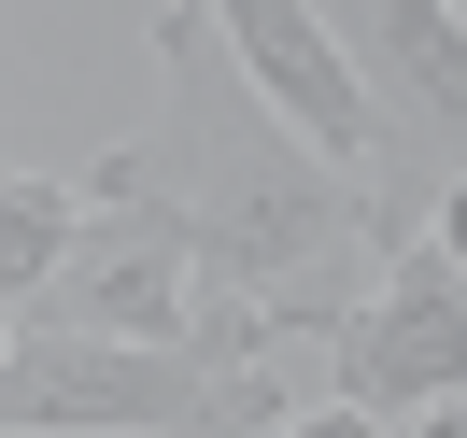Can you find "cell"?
I'll return each instance as SVG.
<instances>
[{
    "instance_id": "obj_1",
    "label": "cell",
    "mask_w": 467,
    "mask_h": 438,
    "mask_svg": "<svg viewBox=\"0 0 467 438\" xmlns=\"http://www.w3.org/2000/svg\"><path fill=\"white\" fill-rule=\"evenodd\" d=\"M15 438H284V368L213 382L184 340H99V325H15L0 353Z\"/></svg>"
},
{
    "instance_id": "obj_2",
    "label": "cell",
    "mask_w": 467,
    "mask_h": 438,
    "mask_svg": "<svg viewBox=\"0 0 467 438\" xmlns=\"http://www.w3.org/2000/svg\"><path fill=\"white\" fill-rule=\"evenodd\" d=\"M326 368H340V396L382 410V424L453 410L467 396V269L439 255V240H397V255H382V297L326 340Z\"/></svg>"
},
{
    "instance_id": "obj_3",
    "label": "cell",
    "mask_w": 467,
    "mask_h": 438,
    "mask_svg": "<svg viewBox=\"0 0 467 438\" xmlns=\"http://www.w3.org/2000/svg\"><path fill=\"white\" fill-rule=\"evenodd\" d=\"M199 15L227 29L241 86H255L326 170H382V99H368V71H354V43L326 29V0H199Z\"/></svg>"
},
{
    "instance_id": "obj_4",
    "label": "cell",
    "mask_w": 467,
    "mask_h": 438,
    "mask_svg": "<svg viewBox=\"0 0 467 438\" xmlns=\"http://www.w3.org/2000/svg\"><path fill=\"white\" fill-rule=\"evenodd\" d=\"M86 199H99V184H86ZM199 283H213V255H199V212H171V199H128V212H99V227H86L71 283L43 297V311H15V325H99V340H184Z\"/></svg>"
},
{
    "instance_id": "obj_5",
    "label": "cell",
    "mask_w": 467,
    "mask_h": 438,
    "mask_svg": "<svg viewBox=\"0 0 467 438\" xmlns=\"http://www.w3.org/2000/svg\"><path fill=\"white\" fill-rule=\"evenodd\" d=\"M86 227H99L86 184H57V170H15V184H0V283H15V311H43V297L71 283Z\"/></svg>"
},
{
    "instance_id": "obj_6",
    "label": "cell",
    "mask_w": 467,
    "mask_h": 438,
    "mask_svg": "<svg viewBox=\"0 0 467 438\" xmlns=\"http://www.w3.org/2000/svg\"><path fill=\"white\" fill-rule=\"evenodd\" d=\"M284 438H397V424H382V410H354V396H326V410H297Z\"/></svg>"
},
{
    "instance_id": "obj_7",
    "label": "cell",
    "mask_w": 467,
    "mask_h": 438,
    "mask_svg": "<svg viewBox=\"0 0 467 438\" xmlns=\"http://www.w3.org/2000/svg\"><path fill=\"white\" fill-rule=\"evenodd\" d=\"M439 255H453V269H467V170H453V184H439Z\"/></svg>"
},
{
    "instance_id": "obj_8",
    "label": "cell",
    "mask_w": 467,
    "mask_h": 438,
    "mask_svg": "<svg viewBox=\"0 0 467 438\" xmlns=\"http://www.w3.org/2000/svg\"><path fill=\"white\" fill-rule=\"evenodd\" d=\"M453 15H467V0H453Z\"/></svg>"
}]
</instances>
